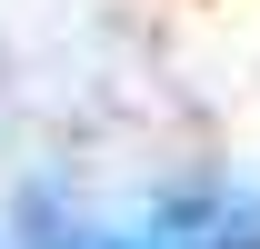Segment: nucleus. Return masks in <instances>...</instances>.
<instances>
[{
	"label": "nucleus",
	"instance_id": "1",
	"mask_svg": "<svg viewBox=\"0 0 260 249\" xmlns=\"http://www.w3.org/2000/svg\"><path fill=\"white\" fill-rule=\"evenodd\" d=\"M140 249H260V199H240V189H190V199H170V210L140 229Z\"/></svg>",
	"mask_w": 260,
	"mask_h": 249
},
{
	"label": "nucleus",
	"instance_id": "2",
	"mask_svg": "<svg viewBox=\"0 0 260 249\" xmlns=\"http://www.w3.org/2000/svg\"><path fill=\"white\" fill-rule=\"evenodd\" d=\"M40 249H140V239H40Z\"/></svg>",
	"mask_w": 260,
	"mask_h": 249
}]
</instances>
